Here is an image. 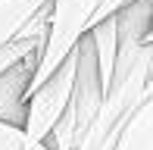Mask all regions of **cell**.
<instances>
[{
  "label": "cell",
  "mask_w": 153,
  "mask_h": 150,
  "mask_svg": "<svg viewBox=\"0 0 153 150\" xmlns=\"http://www.w3.org/2000/svg\"><path fill=\"white\" fill-rule=\"evenodd\" d=\"M47 0H0V44L16 38V31L44 6Z\"/></svg>",
  "instance_id": "8"
},
{
  "label": "cell",
  "mask_w": 153,
  "mask_h": 150,
  "mask_svg": "<svg viewBox=\"0 0 153 150\" xmlns=\"http://www.w3.org/2000/svg\"><path fill=\"white\" fill-rule=\"evenodd\" d=\"M34 59H38V53H28V56H22L19 63L6 66L0 72V119L19 128L25 122V97H28Z\"/></svg>",
  "instance_id": "5"
},
{
  "label": "cell",
  "mask_w": 153,
  "mask_h": 150,
  "mask_svg": "<svg viewBox=\"0 0 153 150\" xmlns=\"http://www.w3.org/2000/svg\"><path fill=\"white\" fill-rule=\"evenodd\" d=\"M147 94H153V63H150V72H147Z\"/></svg>",
  "instance_id": "11"
},
{
  "label": "cell",
  "mask_w": 153,
  "mask_h": 150,
  "mask_svg": "<svg viewBox=\"0 0 153 150\" xmlns=\"http://www.w3.org/2000/svg\"><path fill=\"white\" fill-rule=\"evenodd\" d=\"M97 3H100V0H50L47 35H44V47H41L38 59H34L28 94L72 53V47L81 41V35L91 28Z\"/></svg>",
  "instance_id": "3"
},
{
  "label": "cell",
  "mask_w": 153,
  "mask_h": 150,
  "mask_svg": "<svg viewBox=\"0 0 153 150\" xmlns=\"http://www.w3.org/2000/svg\"><path fill=\"white\" fill-rule=\"evenodd\" d=\"M113 150H153V94L134 106Z\"/></svg>",
  "instance_id": "6"
},
{
  "label": "cell",
  "mask_w": 153,
  "mask_h": 150,
  "mask_svg": "<svg viewBox=\"0 0 153 150\" xmlns=\"http://www.w3.org/2000/svg\"><path fill=\"white\" fill-rule=\"evenodd\" d=\"M125 3H128V0H100V3H97V10H94V22L113 16V13L119 10V6H125ZM94 22H91V25H94Z\"/></svg>",
  "instance_id": "10"
},
{
  "label": "cell",
  "mask_w": 153,
  "mask_h": 150,
  "mask_svg": "<svg viewBox=\"0 0 153 150\" xmlns=\"http://www.w3.org/2000/svg\"><path fill=\"white\" fill-rule=\"evenodd\" d=\"M0 150H50V147L44 141L28 138L19 125H10V122L0 119Z\"/></svg>",
  "instance_id": "9"
},
{
  "label": "cell",
  "mask_w": 153,
  "mask_h": 150,
  "mask_svg": "<svg viewBox=\"0 0 153 150\" xmlns=\"http://www.w3.org/2000/svg\"><path fill=\"white\" fill-rule=\"evenodd\" d=\"M144 41H153V28H150V31H147V38H144Z\"/></svg>",
  "instance_id": "12"
},
{
  "label": "cell",
  "mask_w": 153,
  "mask_h": 150,
  "mask_svg": "<svg viewBox=\"0 0 153 150\" xmlns=\"http://www.w3.org/2000/svg\"><path fill=\"white\" fill-rule=\"evenodd\" d=\"M150 63H153V41L116 50L113 75H109V85L103 91V100L72 150H113L116 147L119 131L125 128L128 116L147 97Z\"/></svg>",
  "instance_id": "1"
},
{
  "label": "cell",
  "mask_w": 153,
  "mask_h": 150,
  "mask_svg": "<svg viewBox=\"0 0 153 150\" xmlns=\"http://www.w3.org/2000/svg\"><path fill=\"white\" fill-rule=\"evenodd\" d=\"M72 78H75V47L66 59L41 81L38 88L25 97V122L22 131L34 141H44L50 134L53 122L62 116L69 103V94H72Z\"/></svg>",
  "instance_id": "4"
},
{
  "label": "cell",
  "mask_w": 153,
  "mask_h": 150,
  "mask_svg": "<svg viewBox=\"0 0 153 150\" xmlns=\"http://www.w3.org/2000/svg\"><path fill=\"white\" fill-rule=\"evenodd\" d=\"M103 81H100V69H97V56L88 31L81 35V41L75 44V78H72V94L62 116L53 122L50 134L44 138V144L50 150H72L75 141L81 138V131L88 128V122L94 119L97 106L103 100Z\"/></svg>",
  "instance_id": "2"
},
{
  "label": "cell",
  "mask_w": 153,
  "mask_h": 150,
  "mask_svg": "<svg viewBox=\"0 0 153 150\" xmlns=\"http://www.w3.org/2000/svg\"><path fill=\"white\" fill-rule=\"evenodd\" d=\"M88 38H91L94 56H97V69H100V81L103 88L109 85V75H113V63H116V19L106 16L100 22H94L88 28Z\"/></svg>",
  "instance_id": "7"
}]
</instances>
